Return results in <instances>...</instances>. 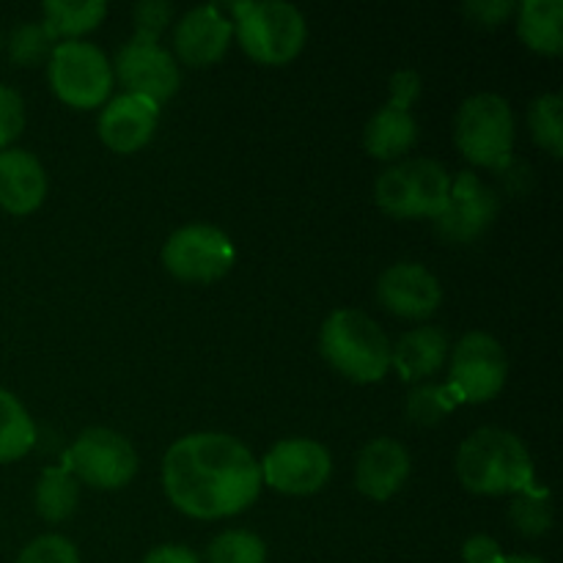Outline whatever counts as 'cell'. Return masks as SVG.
I'll use <instances>...</instances> for the list:
<instances>
[{"instance_id":"cell-1","label":"cell","mask_w":563,"mask_h":563,"mask_svg":"<svg viewBox=\"0 0 563 563\" xmlns=\"http://www.w3.org/2000/svg\"><path fill=\"white\" fill-rule=\"evenodd\" d=\"M163 487L170 504L196 520H220L245 511L262 489L251 451L231 434L198 432L176 440L163 460Z\"/></svg>"},{"instance_id":"cell-2","label":"cell","mask_w":563,"mask_h":563,"mask_svg":"<svg viewBox=\"0 0 563 563\" xmlns=\"http://www.w3.org/2000/svg\"><path fill=\"white\" fill-rule=\"evenodd\" d=\"M456 476L476 495H520L533 489V462L517 434L484 427L460 445Z\"/></svg>"},{"instance_id":"cell-3","label":"cell","mask_w":563,"mask_h":563,"mask_svg":"<svg viewBox=\"0 0 563 563\" xmlns=\"http://www.w3.org/2000/svg\"><path fill=\"white\" fill-rule=\"evenodd\" d=\"M324 361L352 383H377L390 368V341L372 317L355 308L333 311L319 333Z\"/></svg>"},{"instance_id":"cell-4","label":"cell","mask_w":563,"mask_h":563,"mask_svg":"<svg viewBox=\"0 0 563 563\" xmlns=\"http://www.w3.org/2000/svg\"><path fill=\"white\" fill-rule=\"evenodd\" d=\"M236 38L253 60L267 66L289 64L306 44L308 27L300 9L284 0H240L231 3Z\"/></svg>"},{"instance_id":"cell-5","label":"cell","mask_w":563,"mask_h":563,"mask_svg":"<svg viewBox=\"0 0 563 563\" xmlns=\"http://www.w3.org/2000/svg\"><path fill=\"white\" fill-rule=\"evenodd\" d=\"M456 148L482 168L504 170L515 152V113L498 93L465 99L454 124Z\"/></svg>"},{"instance_id":"cell-6","label":"cell","mask_w":563,"mask_h":563,"mask_svg":"<svg viewBox=\"0 0 563 563\" xmlns=\"http://www.w3.org/2000/svg\"><path fill=\"white\" fill-rule=\"evenodd\" d=\"M451 176L434 159H407L377 179V203L390 218H438L449 201Z\"/></svg>"},{"instance_id":"cell-7","label":"cell","mask_w":563,"mask_h":563,"mask_svg":"<svg viewBox=\"0 0 563 563\" xmlns=\"http://www.w3.org/2000/svg\"><path fill=\"white\" fill-rule=\"evenodd\" d=\"M49 86L71 108H97L113 88V66L91 42L71 38L55 44L49 53Z\"/></svg>"},{"instance_id":"cell-8","label":"cell","mask_w":563,"mask_h":563,"mask_svg":"<svg viewBox=\"0 0 563 563\" xmlns=\"http://www.w3.org/2000/svg\"><path fill=\"white\" fill-rule=\"evenodd\" d=\"M234 258V242L220 229L203 223L174 231L163 247L165 269L187 284H212L223 278Z\"/></svg>"},{"instance_id":"cell-9","label":"cell","mask_w":563,"mask_h":563,"mask_svg":"<svg viewBox=\"0 0 563 563\" xmlns=\"http://www.w3.org/2000/svg\"><path fill=\"white\" fill-rule=\"evenodd\" d=\"M69 467L88 487L119 489L135 478L137 454L124 434L104 427H91L71 445Z\"/></svg>"},{"instance_id":"cell-10","label":"cell","mask_w":563,"mask_h":563,"mask_svg":"<svg viewBox=\"0 0 563 563\" xmlns=\"http://www.w3.org/2000/svg\"><path fill=\"white\" fill-rule=\"evenodd\" d=\"M509 361L498 339L489 333L473 330L462 335L451 361V390L460 401H489L506 385Z\"/></svg>"},{"instance_id":"cell-11","label":"cell","mask_w":563,"mask_h":563,"mask_svg":"<svg viewBox=\"0 0 563 563\" xmlns=\"http://www.w3.org/2000/svg\"><path fill=\"white\" fill-rule=\"evenodd\" d=\"M418 93H421V77L416 69H401L390 77V102L372 115L363 132V143L372 157L396 159L416 143L418 124L410 108Z\"/></svg>"},{"instance_id":"cell-12","label":"cell","mask_w":563,"mask_h":563,"mask_svg":"<svg viewBox=\"0 0 563 563\" xmlns=\"http://www.w3.org/2000/svg\"><path fill=\"white\" fill-rule=\"evenodd\" d=\"M262 482L286 495H311L328 484L333 460L317 440L289 438L267 451L262 462Z\"/></svg>"},{"instance_id":"cell-13","label":"cell","mask_w":563,"mask_h":563,"mask_svg":"<svg viewBox=\"0 0 563 563\" xmlns=\"http://www.w3.org/2000/svg\"><path fill=\"white\" fill-rule=\"evenodd\" d=\"M115 75L126 93L146 97L152 102H165L179 88L181 75L174 55L152 38L132 36L115 55Z\"/></svg>"},{"instance_id":"cell-14","label":"cell","mask_w":563,"mask_h":563,"mask_svg":"<svg viewBox=\"0 0 563 563\" xmlns=\"http://www.w3.org/2000/svg\"><path fill=\"white\" fill-rule=\"evenodd\" d=\"M495 214H498V196L493 187L484 185L471 170H462L456 179H451L449 201L434 218V229L443 240L467 245L495 223Z\"/></svg>"},{"instance_id":"cell-15","label":"cell","mask_w":563,"mask_h":563,"mask_svg":"<svg viewBox=\"0 0 563 563\" xmlns=\"http://www.w3.org/2000/svg\"><path fill=\"white\" fill-rule=\"evenodd\" d=\"M377 297L396 317L427 319L438 311L443 289L432 269L416 262H399L379 275Z\"/></svg>"},{"instance_id":"cell-16","label":"cell","mask_w":563,"mask_h":563,"mask_svg":"<svg viewBox=\"0 0 563 563\" xmlns=\"http://www.w3.org/2000/svg\"><path fill=\"white\" fill-rule=\"evenodd\" d=\"M231 36L234 22L218 5H198L176 22L174 44L187 66H209L223 58Z\"/></svg>"},{"instance_id":"cell-17","label":"cell","mask_w":563,"mask_h":563,"mask_svg":"<svg viewBox=\"0 0 563 563\" xmlns=\"http://www.w3.org/2000/svg\"><path fill=\"white\" fill-rule=\"evenodd\" d=\"M159 121V104L135 93H121L99 115V137L119 154H132L152 141Z\"/></svg>"},{"instance_id":"cell-18","label":"cell","mask_w":563,"mask_h":563,"mask_svg":"<svg viewBox=\"0 0 563 563\" xmlns=\"http://www.w3.org/2000/svg\"><path fill=\"white\" fill-rule=\"evenodd\" d=\"M410 451L390 438H377L361 451L355 465V484L366 498L388 500L405 487L410 476Z\"/></svg>"},{"instance_id":"cell-19","label":"cell","mask_w":563,"mask_h":563,"mask_svg":"<svg viewBox=\"0 0 563 563\" xmlns=\"http://www.w3.org/2000/svg\"><path fill=\"white\" fill-rule=\"evenodd\" d=\"M47 196L42 163L25 148H0V207L11 214H31Z\"/></svg>"},{"instance_id":"cell-20","label":"cell","mask_w":563,"mask_h":563,"mask_svg":"<svg viewBox=\"0 0 563 563\" xmlns=\"http://www.w3.org/2000/svg\"><path fill=\"white\" fill-rule=\"evenodd\" d=\"M449 355V335L440 328H418L390 346V366H396L405 383H418L440 372Z\"/></svg>"},{"instance_id":"cell-21","label":"cell","mask_w":563,"mask_h":563,"mask_svg":"<svg viewBox=\"0 0 563 563\" xmlns=\"http://www.w3.org/2000/svg\"><path fill=\"white\" fill-rule=\"evenodd\" d=\"M517 33L533 53L559 55L563 49L561 0H526L517 16Z\"/></svg>"},{"instance_id":"cell-22","label":"cell","mask_w":563,"mask_h":563,"mask_svg":"<svg viewBox=\"0 0 563 563\" xmlns=\"http://www.w3.org/2000/svg\"><path fill=\"white\" fill-rule=\"evenodd\" d=\"M108 14V3L102 0H47L44 3V27L49 36H64L66 42L93 31Z\"/></svg>"},{"instance_id":"cell-23","label":"cell","mask_w":563,"mask_h":563,"mask_svg":"<svg viewBox=\"0 0 563 563\" xmlns=\"http://www.w3.org/2000/svg\"><path fill=\"white\" fill-rule=\"evenodd\" d=\"M36 443V427L14 394L0 388V462L22 460Z\"/></svg>"},{"instance_id":"cell-24","label":"cell","mask_w":563,"mask_h":563,"mask_svg":"<svg viewBox=\"0 0 563 563\" xmlns=\"http://www.w3.org/2000/svg\"><path fill=\"white\" fill-rule=\"evenodd\" d=\"M80 484L66 467H49L36 484V511L47 522H64L75 515Z\"/></svg>"},{"instance_id":"cell-25","label":"cell","mask_w":563,"mask_h":563,"mask_svg":"<svg viewBox=\"0 0 563 563\" xmlns=\"http://www.w3.org/2000/svg\"><path fill=\"white\" fill-rule=\"evenodd\" d=\"M533 141L553 157L563 154V102L559 93H544L528 110Z\"/></svg>"},{"instance_id":"cell-26","label":"cell","mask_w":563,"mask_h":563,"mask_svg":"<svg viewBox=\"0 0 563 563\" xmlns=\"http://www.w3.org/2000/svg\"><path fill=\"white\" fill-rule=\"evenodd\" d=\"M511 522L526 537H542L553 526V506H550V495L542 489H528V493L517 495V500L509 509Z\"/></svg>"},{"instance_id":"cell-27","label":"cell","mask_w":563,"mask_h":563,"mask_svg":"<svg viewBox=\"0 0 563 563\" xmlns=\"http://www.w3.org/2000/svg\"><path fill=\"white\" fill-rule=\"evenodd\" d=\"M209 563H264L267 548L251 531H225L209 544Z\"/></svg>"},{"instance_id":"cell-28","label":"cell","mask_w":563,"mask_h":563,"mask_svg":"<svg viewBox=\"0 0 563 563\" xmlns=\"http://www.w3.org/2000/svg\"><path fill=\"white\" fill-rule=\"evenodd\" d=\"M456 405H460V399L451 390V385H421L407 399V421L429 427V423H438Z\"/></svg>"},{"instance_id":"cell-29","label":"cell","mask_w":563,"mask_h":563,"mask_svg":"<svg viewBox=\"0 0 563 563\" xmlns=\"http://www.w3.org/2000/svg\"><path fill=\"white\" fill-rule=\"evenodd\" d=\"M53 42L49 31L44 27V22H22L9 38V53L11 60L20 66H33L42 58H47L53 53Z\"/></svg>"},{"instance_id":"cell-30","label":"cell","mask_w":563,"mask_h":563,"mask_svg":"<svg viewBox=\"0 0 563 563\" xmlns=\"http://www.w3.org/2000/svg\"><path fill=\"white\" fill-rule=\"evenodd\" d=\"M16 563H80V553L69 539L58 537V533H47L27 544L20 553Z\"/></svg>"},{"instance_id":"cell-31","label":"cell","mask_w":563,"mask_h":563,"mask_svg":"<svg viewBox=\"0 0 563 563\" xmlns=\"http://www.w3.org/2000/svg\"><path fill=\"white\" fill-rule=\"evenodd\" d=\"M25 126V102L11 86L0 82V148H9Z\"/></svg>"},{"instance_id":"cell-32","label":"cell","mask_w":563,"mask_h":563,"mask_svg":"<svg viewBox=\"0 0 563 563\" xmlns=\"http://www.w3.org/2000/svg\"><path fill=\"white\" fill-rule=\"evenodd\" d=\"M170 16H174V5L170 3H165V0H143V3L135 5V36L159 42V33L165 31Z\"/></svg>"},{"instance_id":"cell-33","label":"cell","mask_w":563,"mask_h":563,"mask_svg":"<svg viewBox=\"0 0 563 563\" xmlns=\"http://www.w3.org/2000/svg\"><path fill=\"white\" fill-rule=\"evenodd\" d=\"M515 11L517 3H511V0H467L465 3V14L484 27L500 25V22L509 20V14H515Z\"/></svg>"},{"instance_id":"cell-34","label":"cell","mask_w":563,"mask_h":563,"mask_svg":"<svg viewBox=\"0 0 563 563\" xmlns=\"http://www.w3.org/2000/svg\"><path fill=\"white\" fill-rule=\"evenodd\" d=\"M462 559H465V563H500L506 555L500 553V544L493 537L478 533V537H471L462 544Z\"/></svg>"},{"instance_id":"cell-35","label":"cell","mask_w":563,"mask_h":563,"mask_svg":"<svg viewBox=\"0 0 563 563\" xmlns=\"http://www.w3.org/2000/svg\"><path fill=\"white\" fill-rule=\"evenodd\" d=\"M143 563H201V559L185 544H163V548H154Z\"/></svg>"},{"instance_id":"cell-36","label":"cell","mask_w":563,"mask_h":563,"mask_svg":"<svg viewBox=\"0 0 563 563\" xmlns=\"http://www.w3.org/2000/svg\"><path fill=\"white\" fill-rule=\"evenodd\" d=\"M500 563H544V561L533 559V555H509V559H504Z\"/></svg>"}]
</instances>
